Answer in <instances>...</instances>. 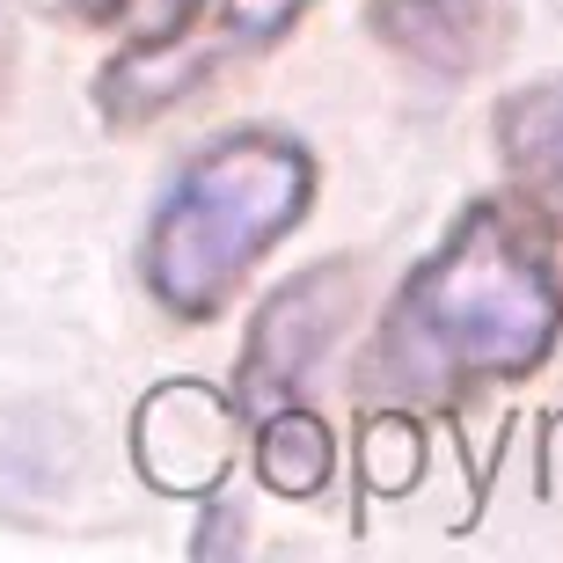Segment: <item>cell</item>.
<instances>
[{
  "label": "cell",
  "mask_w": 563,
  "mask_h": 563,
  "mask_svg": "<svg viewBox=\"0 0 563 563\" xmlns=\"http://www.w3.org/2000/svg\"><path fill=\"white\" fill-rule=\"evenodd\" d=\"M563 336V278L527 212L483 198L402 278L366 380L388 402H461L527 380Z\"/></svg>",
  "instance_id": "cell-1"
},
{
  "label": "cell",
  "mask_w": 563,
  "mask_h": 563,
  "mask_svg": "<svg viewBox=\"0 0 563 563\" xmlns=\"http://www.w3.org/2000/svg\"><path fill=\"white\" fill-rule=\"evenodd\" d=\"M314 198L308 146L286 132H228L190 154L146 234V286L176 322H212L256 256L278 250Z\"/></svg>",
  "instance_id": "cell-2"
},
{
  "label": "cell",
  "mask_w": 563,
  "mask_h": 563,
  "mask_svg": "<svg viewBox=\"0 0 563 563\" xmlns=\"http://www.w3.org/2000/svg\"><path fill=\"white\" fill-rule=\"evenodd\" d=\"M308 8L314 0H206V8L190 22H176L168 37L125 44V52L96 74V103H103L110 125H146V118L190 103L198 88H212L228 66L272 52Z\"/></svg>",
  "instance_id": "cell-3"
},
{
  "label": "cell",
  "mask_w": 563,
  "mask_h": 563,
  "mask_svg": "<svg viewBox=\"0 0 563 563\" xmlns=\"http://www.w3.org/2000/svg\"><path fill=\"white\" fill-rule=\"evenodd\" d=\"M352 300H358V278L344 264H314L308 278H292L286 292H272V308L256 314L250 344H242V366H234V410L242 418L286 410L292 388L314 374V358L336 344Z\"/></svg>",
  "instance_id": "cell-4"
},
{
  "label": "cell",
  "mask_w": 563,
  "mask_h": 563,
  "mask_svg": "<svg viewBox=\"0 0 563 563\" xmlns=\"http://www.w3.org/2000/svg\"><path fill=\"white\" fill-rule=\"evenodd\" d=\"M234 424H242V410H234L228 396L198 388V380L154 388V396L140 402V418H132L140 476L154 483V490H176V498L212 490V483L228 476V461H234Z\"/></svg>",
  "instance_id": "cell-5"
},
{
  "label": "cell",
  "mask_w": 563,
  "mask_h": 563,
  "mask_svg": "<svg viewBox=\"0 0 563 563\" xmlns=\"http://www.w3.org/2000/svg\"><path fill=\"white\" fill-rule=\"evenodd\" d=\"M498 154L527 206L563 234V81H534L498 103Z\"/></svg>",
  "instance_id": "cell-6"
},
{
  "label": "cell",
  "mask_w": 563,
  "mask_h": 563,
  "mask_svg": "<svg viewBox=\"0 0 563 563\" xmlns=\"http://www.w3.org/2000/svg\"><path fill=\"white\" fill-rule=\"evenodd\" d=\"M483 8L490 0H374V30L410 59L461 74L483 59Z\"/></svg>",
  "instance_id": "cell-7"
},
{
  "label": "cell",
  "mask_w": 563,
  "mask_h": 563,
  "mask_svg": "<svg viewBox=\"0 0 563 563\" xmlns=\"http://www.w3.org/2000/svg\"><path fill=\"white\" fill-rule=\"evenodd\" d=\"M336 468L330 454V432L308 418V410H272V418H256V476L272 483L278 498H308V490H322Z\"/></svg>",
  "instance_id": "cell-8"
},
{
  "label": "cell",
  "mask_w": 563,
  "mask_h": 563,
  "mask_svg": "<svg viewBox=\"0 0 563 563\" xmlns=\"http://www.w3.org/2000/svg\"><path fill=\"white\" fill-rule=\"evenodd\" d=\"M198 8H206V0H132V8H125V22H118V30H125L132 44H146V37H168L176 22H190V15H198Z\"/></svg>",
  "instance_id": "cell-9"
},
{
  "label": "cell",
  "mask_w": 563,
  "mask_h": 563,
  "mask_svg": "<svg viewBox=\"0 0 563 563\" xmlns=\"http://www.w3.org/2000/svg\"><path fill=\"white\" fill-rule=\"evenodd\" d=\"M44 15H66V22H125L132 0H37Z\"/></svg>",
  "instance_id": "cell-10"
}]
</instances>
